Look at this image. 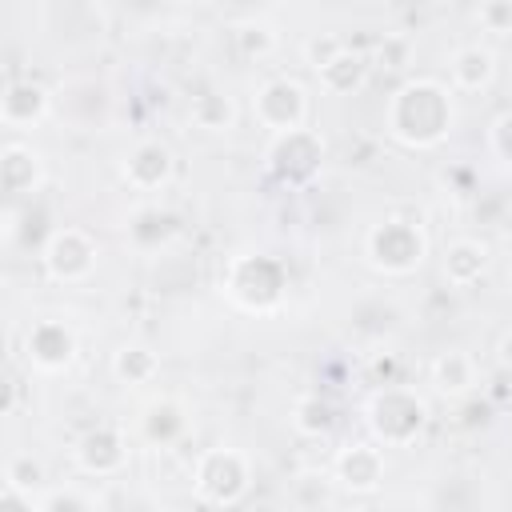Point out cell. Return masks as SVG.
<instances>
[{
	"mask_svg": "<svg viewBox=\"0 0 512 512\" xmlns=\"http://www.w3.org/2000/svg\"><path fill=\"white\" fill-rule=\"evenodd\" d=\"M452 124H456L452 92L432 76L404 80L384 104V132L400 148H412V152L440 148L448 140Z\"/></svg>",
	"mask_w": 512,
	"mask_h": 512,
	"instance_id": "obj_1",
	"label": "cell"
},
{
	"mask_svg": "<svg viewBox=\"0 0 512 512\" xmlns=\"http://www.w3.org/2000/svg\"><path fill=\"white\" fill-rule=\"evenodd\" d=\"M220 288L244 312H276L288 292V272L268 252H240L224 264Z\"/></svg>",
	"mask_w": 512,
	"mask_h": 512,
	"instance_id": "obj_2",
	"label": "cell"
},
{
	"mask_svg": "<svg viewBox=\"0 0 512 512\" xmlns=\"http://www.w3.org/2000/svg\"><path fill=\"white\" fill-rule=\"evenodd\" d=\"M364 416H368V428H372L376 444H384V448H408V444H416V436L428 424V404H424V396L416 388L380 384L372 392Z\"/></svg>",
	"mask_w": 512,
	"mask_h": 512,
	"instance_id": "obj_3",
	"label": "cell"
},
{
	"mask_svg": "<svg viewBox=\"0 0 512 512\" xmlns=\"http://www.w3.org/2000/svg\"><path fill=\"white\" fill-rule=\"evenodd\" d=\"M248 488H252V460H248V452L216 444V448H204L196 456L192 492H196L200 504L232 508V504H240L248 496Z\"/></svg>",
	"mask_w": 512,
	"mask_h": 512,
	"instance_id": "obj_4",
	"label": "cell"
},
{
	"mask_svg": "<svg viewBox=\"0 0 512 512\" xmlns=\"http://www.w3.org/2000/svg\"><path fill=\"white\" fill-rule=\"evenodd\" d=\"M364 256L384 276H412L428 256V236L408 216H384L364 236Z\"/></svg>",
	"mask_w": 512,
	"mask_h": 512,
	"instance_id": "obj_5",
	"label": "cell"
},
{
	"mask_svg": "<svg viewBox=\"0 0 512 512\" xmlns=\"http://www.w3.org/2000/svg\"><path fill=\"white\" fill-rule=\"evenodd\" d=\"M264 164H268V172L284 188H308L320 176L324 140L308 124L304 128H292V132H276L272 144H268V152H264Z\"/></svg>",
	"mask_w": 512,
	"mask_h": 512,
	"instance_id": "obj_6",
	"label": "cell"
},
{
	"mask_svg": "<svg viewBox=\"0 0 512 512\" xmlns=\"http://www.w3.org/2000/svg\"><path fill=\"white\" fill-rule=\"evenodd\" d=\"M96 260H100L96 240L72 224L52 228L40 248V264H44L48 280H56V284H84L96 272Z\"/></svg>",
	"mask_w": 512,
	"mask_h": 512,
	"instance_id": "obj_7",
	"label": "cell"
},
{
	"mask_svg": "<svg viewBox=\"0 0 512 512\" xmlns=\"http://www.w3.org/2000/svg\"><path fill=\"white\" fill-rule=\"evenodd\" d=\"M252 116L260 128H268L272 136L276 132H292V128H304L308 124V88L292 76H272L256 88L252 96Z\"/></svg>",
	"mask_w": 512,
	"mask_h": 512,
	"instance_id": "obj_8",
	"label": "cell"
},
{
	"mask_svg": "<svg viewBox=\"0 0 512 512\" xmlns=\"http://www.w3.org/2000/svg\"><path fill=\"white\" fill-rule=\"evenodd\" d=\"M24 360L36 372H64L76 360V332L60 316H40L24 332Z\"/></svg>",
	"mask_w": 512,
	"mask_h": 512,
	"instance_id": "obj_9",
	"label": "cell"
},
{
	"mask_svg": "<svg viewBox=\"0 0 512 512\" xmlns=\"http://www.w3.org/2000/svg\"><path fill=\"white\" fill-rule=\"evenodd\" d=\"M72 460H76V468H80L84 476H96V480L120 476L124 464H128V440H124L120 428L96 424V428H88V432L76 440Z\"/></svg>",
	"mask_w": 512,
	"mask_h": 512,
	"instance_id": "obj_10",
	"label": "cell"
},
{
	"mask_svg": "<svg viewBox=\"0 0 512 512\" xmlns=\"http://www.w3.org/2000/svg\"><path fill=\"white\" fill-rule=\"evenodd\" d=\"M172 172H176V160H172V148L164 140H140V144H132V152L120 164L124 184L136 188V192H160V188H168Z\"/></svg>",
	"mask_w": 512,
	"mask_h": 512,
	"instance_id": "obj_11",
	"label": "cell"
},
{
	"mask_svg": "<svg viewBox=\"0 0 512 512\" xmlns=\"http://www.w3.org/2000/svg\"><path fill=\"white\" fill-rule=\"evenodd\" d=\"M332 476L344 492L352 496H368L384 484V452L376 444H348L336 452L332 460Z\"/></svg>",
	"mask_w": 512,
	"mask_h": 512,
	"instance_id": "obj_12",
	"label": "cell"
},
{
	"mask_svg": "<svg viewBox=\"0 0 512 512\" xmlns=\"http://www.w3.org/2000/svg\"><path fill=\"white\" fill-rule=\"evenodd\" d=\"M488 264H492L488 244H484V240H472V236H460V240H452V244L444 248V256H440V276H444V284H452V288H472V284L484 280Z\"/></svg>",
	"mask_w": 512,
	"mask_h": 512,
	"instance_id": "obj_13",
	"label": "cell"
},
{
	"mask_svg": "<svg viewBox=\"0 0 512 512\" xmlns=\"http://www.w3.org/2000/svg\"><path fill=\"white\" fill-rule=\"evenodd\" d=\"M48 108H52V96L32 80H12L0 96V120L8 128H32L48 116Z\"/></svg>",
	"mask_w": 512,
	"mask_h": 512,
	"instance_id": "obj_14",
	"label": "cell"
},
{
	"mask_svg": "<svg viewBox=\"0 0 512 512\" xmlns=\"http://www.w3.org/2000/svg\"><path fill=\"white\" fill-rule=\"evenodd\" d=\"M316 76H320V88H324L328 96H352V92H360V88L368 84L372 60H368L364 52H356V48L344 44L324 68H316Z\"/></svg>",
	"mask_w": 512,
	"mask_h": 512,
	"instance_id": "obj_15",
	"label": "cell"
},
{
	"mask_svg": "<svg viewBox=\"0 0 512 512\" xmlns=\"http://www.w3.org/2000/svg\"><path fill=\"white\" fill-rule=\"evenodd\" d=\"M0 180H4V192L8 196H24L32 188H40L44 180V160L32 144H20V140H8L4 152H0Z\"/></svg>",
	"mask_w": 512,
	"mask_h": 512,
	"instance_id": "obj_16",
	"label": "cell"
},
{
	"mask_svg": "<svg viewBox=\"0 0 512 512\" xmlns=\"http://www.w3.org/2000/svg\"><path fill=\"white\" fill-rule=\"evenodd\" d=\"M448 76L456 92H484L496 80V52L484 44H464L448 60Z\"/></svg>",
	"mask_w": 512,
	"mask_h": 512,
	"instance_id": "obj_17",
	"label": "cell"
},
{
	"mask_svg": "<svg viewBox=\"0 0 512 512\" xmlns=\"http://www.w3.org/2000/svg\"><path fill=\"white\" fill-rule=\"evenodd\" d=\"M428 376H432V388H436L440 396L464 400V396L476 388V360H472L468 352H460V348H448V352H440V356L432 360Z\"/></svg>",
	"mask_w": 512,
	"mask_h": 512,
	"instance_id": "obj_18",
	"label": "cell"
},
{
	"mask_svg": "<svg viewBox=\"0 0 512 512\" xmlns=\"http://www.w3.org/2000/svg\"><path fill=\"white\" fill-rule=\"evenodd\" d=\"M188 432V416H184V408L176 404V400H152L148 408H144V416H140V436L148 440V444H160V448H168V444H176L180 436Z\"/></svg>",
	"mask_w": 512,
	"mask_h": 512,
	"instance_id": "obj_19",
	"label": "cell"
},
{
	"mask_svg": "<svg viewBox=\"0 0 512 512\" xmlns=\"http://www.w3.org/2000/svg\"><path fill=\"white\" fill-rule=\"evenodd\" d=\"M112 376H116L120 384H152V380L160 376V356H156V348H148V344H140V340L120 344V348L112 352Z\"/></svg>",
	"mask_w": 512,
	"mask_h": 512,
	"instance_id": "obj_20",
	"label": "cell"
},
{
	"mask_svg": "<svg viewBox=\"0 0 512 512\" xmlns=\"http://www.w3.org/2000/svg\"><path fill=\"white\" fill-rule=\"evenodd\" d=\"M188 120H192L200 132H228V128L236 124V104H232V96H224V92H200V96H192V104H188Z\"/></svg>",
	"mask_w": 512,
	"mask_h": 512,
	"instance_id": "obj_21",
	"label": "cell"
},
{
	"mask_svg": "<svg viewBox=\"0 0 512 512\" xmlns=\"http://www.w3.org/2000/svg\"><path fill=\"white\" fill-rule=\"evenodd\" d=\"M176 232V216L148 204V208H136L132 220H128V236L140 244V248H160L168 236Z\"/></svg>",
	"mask_w": 512,
	"mask_h": 512,
	"instance_id": "obj_22",
	"label": "cell"
},
{
	"mask_svg": "<svg viewBox=\"0 0 512 512\" xmlns=\"http://www.w3.org/2000/svg\"><path fill=\"white\" fill-rule=\"evenodd\" d=\"M292 428L300 436H328L336 428V408L320 396H300L292 408Z\"/></svg>",
	"mask_w": 512,
	"mask_h": 512,
	"instance_id": "obj_23",
	"label": "cell"
},
{
	"mask_svg": "<svg viewBox=\"0 0 512 512\" xmlns=\"http://www.w3.org/2000/svg\"><path fill=\"white\" fill-rule=\"evenodd\" d=\"M92 508H100V500L80 488H44L36 496V512H92Z\"/></svg>",
	"mask_w": 512,
	"mask_h": 512,
	"instance_id": "obj_24",
	"label": "cell"
},
{
	"mask_svg": "<svg viewBox=\"0 0 512 512\" xmlns=\"http://www.w3.org/2000/svg\"><path fill=\"white\" fill-rule=\"evenodd\" d=\"M236 48H240V56H248V60L272 56V52H276V32H272V24H264V20L240 24V28H236Z\"/></svg>",
	"mask_w": 512,
	"mask_h": 512,
	"instance_id": "obj_25",
	"label": "cell"
},
{
	"mask_svg": "<svg viewBox=\"0 0 512 512\" xmlns=\"http://www.w3.org/2000/svg\"><path fill=\"white\" fill-rule=\"evenodd\" d=\"M4 484H8V488H20V492H28V496L36 500L32 488L44 484V468H40V460H32L28 452L8 456V464H4Z\"/></svg>",
	"mask_w": 512,
	"mask_h": 512,
	"instance_id": "obj_26",
	"label": "cell"
},
{
	"mask_svg": "<svg viewBox=\"0 0 512 512\" xmlns=\"http://www.w3.org/2000/svg\"><path fill=\"white\" fill-rule=\"evenodd\" d=\"M480 24L496 36H508L512 32V0H484L480 4Z\"/></svg>",
	"mask_w": 512,
	"mask_h": 512,
	"instance_id": "obj_27",
	"label": "cell"
},
{
	"mask_svg": "<svg viewBox=\"0 0 512 512\" xmlns=\"http://www.w3.org/2000/svg\"><path fill=\"white\" fill-rule=\"evenodd\" d=\"M376 64L392 68V72H404L408 68V40L404 36H384V44L376 52Z\"/></svg>",
	"mask_w": 512,
	"mask_h": 512,
	"instance_id": "obj_28",
	"label": "cell"
},
{
	"mask_svg": "<svg viewBox=\"0 0 512 512\" xmlns=\"http://www.w3.org/2000/svg\"><path fill=\"white\" fill-rule=\"evenodd\" d=\"M492 152L512 168V108H504V112L492 120Z\"/></svg>",
	"mask_w": 512,
	"mask_h": 512,
	"instance_id": "obj_29",
	"label": "cell"
},
{
	"mask_svg": "<svg viewBox=\"0 0 512 512\" xmlns=\"http://www.w3.org/2000/svg\"><path fill=\"white\" fill-rule=\"evenodd\" d=\"M340 48H344V40H336V36H312V40L304 44V60H308L312 68H324Z\"/></svg>",
	"mask_w": 512,
	"mask_h": 512,
	"instance_id": "obj_30",
	"label": "cell"
},
{
	"mask_svg": "<svg viewBox=\"0 0 512 512\" xmlns=\"http://www.w3.org/2000/svg\"><path fill=\"white\" fill-rule=\"evenodd\" d=\"M396 372H400V364H396L392 352H376L372 364H368V376H372L376 388H380V384H396Z\"/></svg>",
	"mask_w": 512,
	"mask_h": 512,
	"instance_id": "obj_31",
	"label": "cell"
},
{
	"mask_svg": "<svg viewBox=\"0 0 512 512\" xmlns=\"http://www.w3.org/2000/svg\"><path fill=\"white\" fill-rule=\"evenodd\" d=\"M496 360H500V368L512 372V328L500 332V340H496Z\"/></svg>",
	"mask_w": 512,
	"mask_h": 512,
	"instance_id": "obj_32",
	"label": "cell"
}]
</instances>
